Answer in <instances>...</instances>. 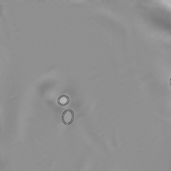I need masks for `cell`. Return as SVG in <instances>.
Segmentation results:
<instances>
[{"label":"cell","mask_w":171,"mask_h":171,"mask_svg":"<svg viewBox=\"0 0 171 171\" xmlns=\"http://www.w3.org/2000/svg\"><path fill=\"white\" fill-rule=\"evenodd\" d=\"M74 119V114L72 111L69 109L65 110L62 115V120L63 123L65 125L71 124Z\"/></svg>","instance_id":"obj_1"},{"label":"cell","mask_w":171,"mask_h":171,"mask_svg":"<svg viewBox=\"0 0 171 171\" xmlns=\"http://www.w3.org/2000/svg\"><path fill=\"white\" fill-rule=\"evenodd\" d=\"M69 102V99L67 96H62L59 97L58 99V102L59 105L61 106H66Z\"/></svg>","instance_id":"obj_2"},{"label":"cell","mask_w":171,"mask_h":171,"mask_svg":"<svg viewBox=\"0 0 171 171\" xmlns=\"http://www.w3.org/2000/svg\"><path fill=\"white\" fill-rule=\"evenodd\" d=\"M170 84H171V79H170Z\"/></svg>","instance_id":"obj_3"}]
</instances>
